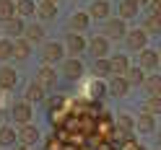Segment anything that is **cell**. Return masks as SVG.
Instances as JSON below:
<instances>
[{
  "mask_svg": "<svg viewBox=\"0 0 161 150\" xmlns=\"http://www.w3.org/2000/svg\"><path fill=\"white\" fill-rule=\"evenodd\" d=\"M63 54H65V44H63V42H44V44H42V62H44V65L60 62Z\"/></svg>",
  "mask_w": 161,
  "mask_h": 150,
  "instance_id": "cell-1",
  "label": "cell"
},
{
  "mask_svg": "<svg viewBox=\"0 0 161 150\" xmlns=\"http://www.w3.org/2000/svg\"><path fill=\"white\" fill-rule=\"evenodd\" d=\"M135 3H140V5H148V3H151V0H135Z\"/></svg>",
  "mask_w": 161,
  "mask_h": 150,
  "instance_id": "cell-37",
  "label": "cell"
},
{
  "mask_svg": "<svg viewBox=\"0 0 161 150\" xmlns=\"http://www.w3.org/2000/svg\"><path fill=\"white\" fill-rule=\"evenodd\" d=\"M18 142H21L24 147H34L39 142V129L34 124H24L21 129H18Z\"/></svg>",
  "mask_w": 161,
  "mask_h": 150,
  "instance_id": "cell-9",
  "label": "cell"
},
{
  "mask_svg": "<svg viewBox=\"0 0 161 150\" xmlns=\"http://www.w3.org/2000/svg\"><path fill=\"white\" fill-rule=\"evenodd\" d=\"M36 16H39V21H55V18H57V5L39 3L36 5Z\"/></svg>",
  "mask_w": 161,
  "mask_h": 150,
  "instance_id": "cell-26",
  "label": "cell"
},
{
  "mask_svg": "<svg viewBox=\"0 0 161 150\" xmlns=\"http://www.w3.org/2000/svg\"><path fill=\"white\" fill-rule=\"evenodd\" d=\"M16 150H31V147H24V145H18V147H16Z\"/></svg>",
  "mask_w": 161,
  "mask_h": 150,
  "instance_id": "cell-38",
  "label": "cell"
},
{
  "mask_svg": "<svg viewBox=\"0 0 161 150\" xmlns=\"http://www.w3.org/2000/svg\"><path fill=\"white\" fill-rule=\"evenodd\" d=\"M88 52L94 54V59H104L109 52H112V42H109L104 34H99V36H94L91 42H88Z\"/></svg>",
  "mask_w": 161,
  "mask_h": 150,
  "instance_id": "cell-4",
  "label": "cell"
},
{
  "mask_svg": "<svg viewBox=\"0 0 161 150\" xmlns=\"http://www.w3.org/2000/svg\"><path fill=\"white\" fill-rule=\"evenodd\" d=\"M13 54V39H0V59H8Z\"/></svg>",
  "mask_w": 161,
  "mask_h": 150,
  "instance_id": "cell-32",
  "label": "cell"
},
{
  "mask_svg": "<svg viewBox=\"0 0 161 150\" xmlns=\"http://www.w3.org/2000/svg\"><path fill=\"white\" fill-rule=\"evenodd\" d=\"M125 44H127L130 52H143V49L148 47V34H146V28H133V31H127Z\"/></svg>",
  "mask_w": 161,
  "mask_h": 150,
  "instance_id": "cell-3",
  "label": "cell"
},
{
  "mask_svg": "<svg viewBox=\"0 0 161 150\" xmlns=\"http://www.w3.org/2000/svg\"><path fill=\"white\" fill-rule=\"evenodd\" d=\"M146 78H148V75H146V70H143V67H130V70H127V75H125V80L130 83V88H133V85H143V83H146Z\"/></svg>",
  "mask_w": 161,
  "mask_h": 150,
  "instance_id": "cell-24",
  "label": "cell"
},
{
  "mask_svg": "<svg viewBox=\"0 0 161 150\" xmlns=\"http://www.w3.org/2000/svg\"><path fill=\"white\" fill-rule=\"evenodd\" d=\"M63 75L68 78V80H78L80 75H83V62H80L78 57H70L63 62Z\"/></svg>",
  "mask_w": 161,
  "mask_h": 150,
  "instance_id": "cell-10",
  "label": "cell"
},
{
  "mask_svg": "<svg viewBox=\"0 0 161 150\" xmlns=\"http://www.w3.org/2000/svg\"><path fill=\"white\" fill-rule=\"evenodd\" d=\"M94 75L99 78V80H104V78H112V62H109V57L104 59H94Z\"/></svg>",
  "mask_w": 161,
  "mask_h": 150,
  "instance_id": "cell-19",
  "label": "cell"
},
{
  "mask_svg": "<svg viewBox=\"0 0 161 150\" xmlns=\"http://www.w3.org/2000/svg\"><path fill=\"white\" fill-rule=\"evenodd\" d=\"M55 80H57V73H55V67H52V65H42V67H39V73H36V83H42V85L47 88V85H55Z\"/></svg>",
  "mask_w": 161,
  "mask_h": 150,
  "instance_id": "cell-18",
  "label": "cell"
},
{
  "mask_svg": "<svg viewBox=\"0 0 161 150\" xmlns=\"http://www.w3.org/2000/svg\"><path fill=\"white\" fill-rule=\"evenodd\" d=\"M63 44H65V52L70 54H80L83 49H88V42L83 39V34H68Z\"/></svg>",
  "mask_w": 161,
  "mask_h": 150,
  "instance_id": "cell-8",
  "label": "cell"
},
{
  "mask_svg": "<svg viewBox=\"0 0 161 150\" xmlns=\"http://www.w3.org/2000/svg\"><path fill=\"white\" fill-rule=\"evenodd\" d=\"M29 52H31V44H29L24 36H21V39H13V57H16V59H26Z\"/></svg>",
  "mask_w": 161,
  "mask_h": 150,
  "instance_id": "cell-27",
  "label": "cell"
},
{
  "mask_svg": "<svg viewBox=\"0 0 161 150\" xmlns=\"http://www.w3.org/2000/svg\"><path fill=\"white\" fill-rule=\"evenodd\" d=\"M109 62H112V75H117V78H125L127 70L133 67V65H130V59H127V54H112V57H109Z\"/></svg>",
  "mask_w": 161,
  "mask_h": 150,
  "instance_id": "cell-14",
  "label": "cell"
},
{
  "mask_svg": "<svg viewBox=\"0 0 161 150\" xmlns=\"http://www.w3.org/2000/svg\"><path fill=\"white\" fill-rule=\"evenodd\" d=\"M119 150H140V145H138V140L125 137V140H122V145H119Z\"/></svg>",
  "mask_w": 161,
  "mask_h": 150,
  "instance_id": "cell-33",
  "label": "cell"
},
{
  "mask_svg": "<svg viewBox=\"0 0 161 150\" xmlns=\"http://www.w3.org/2000/svg\"><path fill=\"white\" fill-rule=\"evenodd\" d=\"M0 93H3V91H0ZM0 98H3V96H0Z\"/></svg>",
  "mask_w": 161,
  "mask_h": 150,
  "instance_id": "cell-39",
  "label": "cell"
},
{
  "mask_svg": "<svg viewBox=\"0 0 161 150\" xmlns=\"http://www.w3.org/2000/svg\"><path fill=\"white\" fill-rule=\"evenodd\" d=\"M135 129H138V132H143V135L156 132V116H153V114L140 111V114L135 116Z\"/></svg>",
  "mask_w": 161,
  "mask_h": 150,
  "instance_id": "cell-12",
  "label": "cell"
},
{
  "mask_svg": "<svg viewBox=\"0 0 161 150\" xmlns=\"http://www.w3.org/2000/svg\"><path fill=\"white\" fill-rule=\"evenodd\" d=\"M156 145H158V150H161V129L156 132Z\"/></svg>",
  "mask_w": 161,
  "mask_h": 150,
  "instance_id": "cell-35",
  "label": "cell"
},
{
  "mask_svg": "<svg viewBox=\"0 0 161 150\" xmlns=\"http://www.w3.org/2000/svg\"><path fill=\"white\" fill-rule=\"evenodd\" d=\"M16 11H18V18H21V16H36V3H34V0H18V3H16Z\"/></svg>",
  "mask_w": 161,
  "mask_h": 150,
  "instance_id": "cell-31",
  "label": "cell"
},
{
  "mask_svg": "<svg viewBox=\"0 0 161 150\" xmlns=\"http://www.w3.org/2000/svg\"><path fill=\"white\" fill-rule=\"evenodd\" d=\"M148 8H151V13H161V0H151Z\"/></svg>",
  "mask_w": 161,
  "mask_h": 150,
  "instance_id": "cell-34",
  "label": "cell"
},
{
  "mask_svg": "<svg viewBox=\"0 0 161 150\" xmlns=\"http://www.w3.org/2000/svg\"><path fill=\"white\" fill-rule=\"evenodd\" d=\"M143 88L148 91V96H161V75H148Z\"/></svg>",
  "mask_w": 161,
  "mask_h": 150,
  "instance_id": "cell-29",
  "label": "cell"
},
{
  "mask_svg": "<svg viewBox=\"0 0 161 150\" xmlns=\"http://www.w3.org/2000/svg\"><path fill=\"white\" fill-rule=\"evenodd\" d=\"M11 114H13L16 122L24 127V124H29V119H31V104H29V101H18V104H13Z\"/></svg>",
  "mask_w": 161,
  "mask_h": 150,
  "instance_id": "cell-13",
  "label": "cell"
},
{
  "mask_svg": "<svg viewBox=\"0 0 161 150\" xmlns=\"http://www.w3.org/2000/svg\"><path fill=\"white\" fill-rule=\"evenodd\" d=\"M143 28H146L148 36H151V34H161V13H148Z\"/></svg>",
  "mask_w": 161,
  "mask_h": 150,
  "instance_id": "cell-28",
  "label": "cell"
},
{
  "mask_svg": "<svg viewBox=\"0 0 161 150\" xmlns=\"http://www.w3.org/2000/svg\"><path fill=\"white\" fill-rule=\"evenodd\" d=\"M127 91H130V83L125 80V78L112 75V78L107 80V93H112L114 98H125V96H127Z\"/></svg>",
  "mask_w": 161,
  "mask_h": 150,
  "instance_id": "cell-6",
  "label": "cell"
},
{
  "mask_svg": "<svg viewBox=\"0 0 161 150\" xmlns=\"http://www.w3.org/2000/svg\"><path fill=\"white\" fill-rule=\"evenodd\" d=\"M24 31H26V23H24L18 16H16V18H11V21L5 23V34H8V39H18Z\"/></svg>",
  "mask_w": 161,
  "mask_h": 150,
  "instance_id": "cell-22",
  "label": "cell"
},
{
  "mask_svg": "<svg viewBox=\"0 0 161 150\" xmlns=\"http://www.w3.org/2000/svg\"><path fill=\"white\" fill-rule=\"evenodd\" d=\"M109 13H112V5L107 0H91L88 5V16L96 18V21H109Z\"/></svg>",
  "mask_w": 161,
  "mask_h": 150,
  "instance_id": "cell-7",
  "label": "cell"
},
{
  "mask_svg": "<svg viewBox=\"0 0 161 150\" xmlns=\"http://www.w3.org/2000/svg\"><path fill=\"white\" fill-rule=\"evenodd\" d=\"M16 140H18V132H16L13 127H8V124L0 127V147H11Z\"/></svg>",
  "mask_w": 161,
  "mask_h": 150,
  "instance_id": "cell-25",
  "label": "cell"
},
{
  "mask_svg": "<svg viewBox=\"0 0 161 150\" xmlns=\"http://www.w3.org/2000/svg\"><path fill=\"white\" fill-rule=\"evenodd\" d=\"M88 23H91V16H88V11H75L73 16L68 18V26H70V31H73V34L86 31Z\"/></svg>",
  "mask_w": 161,
  "mask_h": 150,
  "instance_id": "cell-5",
  "label": "cell"
},
{
  "mask_svg": "<svg viewBox=\"0 0 161 150\" xmlns=\"http://www.w3.org/2000/svg\"><path fill=\"white\" fill-rule=\"evenodd\" d=\"M127 21H122V18H109V21L104 23V36L109 39V42H112V39H125L127 36Z\"/></svg>",
  "mask_w": 161,
  "mask_h": 150,
  "instance_id": "cell-2",
  "label": "cell"
},
{
  "mask_svg": "<svg viewBox=\"0 0 161 150\" xmlns=\"http://www.w3.org/2000/svg\"><path fill=\"white\" fill-rule=\"evenodd\" d=\"M0 127H3V124H0Z\"/></svg>",
  "mask_w": 161,
  "mask_h": 150,
  "instance_id": "cell-40",
  "label": "cell"
},
{
  "mask_svg": "<svg viewBox=\"0 0 161 150\" xmlns=\"http://www.w3.org/2000/svg\"><path fill=\"white\" fill-rule=\"evenodd\" d=\"M143 111L158 116V114H161V96H148L146 101H143Z\"/></svg>",
  "mask_w": 161,
  "mask_h": 150,
  "instance_id": "cell-30",
  "label": "cell"
},
{
  "mask_svg": "<svg viewBox=\"0 0 161 150\" xmlns=\"http://www.w3.org/2000/svg\"><path fill=\"white\" fill-rule=\"evenodd\" d=\"M24 39H26L29 44H39V42H44V28H42V23H31V26H26Z\"/></svg>",
  "mask_w": 161,
  "mask_h": 150,
  "instance_id": "cell-20",
  "label": "cell"
},
{
  "mask_svg": "<svg viewBox=\"0 0 161 150\" xmlns=\"http://www.w3.org/2000/svg\"><path fill=\"white\" fill-rule=\"evenodd\" d=\"M161 65V54L156 52V49H143V52H140V67L143 70H156Z\"/></svg>",
  "mask_w": 161,
  "mask_h": 150,
  "instance_id": "cell-15",
  "label": "cell"
},
{
  "mask_svg": "<svg viewBox=\"0 0 161 150\" xmlns=\"http://www.w3.org/2000/svg\"><path fill=\"white\" fill-rule=\"evenodd\" d=\"M114 129L119 135H130L135 129V116L133 114H127V111H119L117 116H114Z\"/></svg>",
  "mask_w": 161,
  "mask_h": 150,
  "instance_id": "cell-11",
  "label": "cell"
},
{
  "mask_svg": "<svg viewBox=\"0 0 161 150\" xmlns=\"http://www.w3.org/2000/svg\"><path fill=\"white\" fill-rule=\"evenodd\" d=\"M18 83V75L13 67H0V91H13V85Z\"/></svg>",
  "mask_w": 161,
  "mask_h": 150,
  "instance_id": "cell-17",
  "label": "cell"
},
{
  "mask_svg": "<svg viewBox=\"0 0 161 150\" xmlns=\"http://www.w3.org/2000/svg\"><path fill=\"white\" fill-rule=\"evenodd\" d=\"M42 98H44V85H42V83L34 80V83L26 85V101H29V104H39Z\"/></svg>",
  "mask_w": 161,
  "mask_h": 150,
  "instance_id": "cell-21",
  "label": "cell"
},
{
  "mask_svg": "<svg viewBox=\"0 0 161 150\" xmlns=\"http://www.w3.org/2000/svg\"><path fill=\"white\" fill-rule=\"evenodd\" d=\"M140 11V3H135V0H122V3L117 5V13L122 21H130V18H135Z\"/></svg>",
  "mask_w": 161,
  "mask_h": 150,
  "instance_id": "cell-16",
  "label": "cell"
},
{
  "mask_svg": "<svg viewBox=\"0 0 161 150\" xmlns=\"http://www.w3.org/2000/svg\"><path fill=\"white\" fill-rule=\"evenodd\" d=\"M18 11H16V0H0V21L8 23L11 18H16Z\"/></svg>",
  "mask_w": 161,
  "mask_h": 150,
  "instance_id": "cell-23",
  "label": "cell"
},
{
  "mask_svg": "<svg viewBox=\"0 0 161 150\" xmlns=\"http://www.w3.org/2000/svg\"><path fill=\"white\" fill-rule=\"evenodd\" d=\"M42 3H49V5H57V0H42Z\"/></svg>",
  "mask_w": 161,
  "mask_h": 150,
  "instance_id": "cell-36",
  "label": "cell"
},
{
  "mask_svg": "<svg viewBox=\"0 0 161 150\" xmlns=\"http://www.w3.org/2000/svg\"><path fill=\"white\" fill-rule=\"evenodd\" d=\"M16 3H18V0H16Z\"/></svg>",
  "mask_w": 161,
  "mask_h": 150,
  "instance_id": "cell-41",
  "label": "cell"
}]
</instances>
